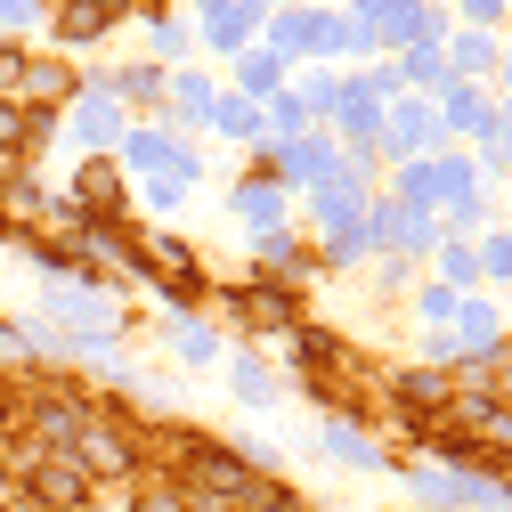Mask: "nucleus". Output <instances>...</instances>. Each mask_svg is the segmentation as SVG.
Segmentation results:
<instances>
[{"mask_svg":"<svg viewBox=\"0 0 512 512\" xmlns=\"http://www.w3.org/2000/svg\"><path fill=\"white\" fill-rule=\"evenodd\" d=\"M196 480H204L220 504H269V496H277L261 472H244L236 456H204V447H196Z\"/></svg>","mask_w":512,"mask_h":512,"instance_id":"f257e3e1","label":"nucleus"},{"mask_svg":"<svg viewBox=\"0 0 512 512\" xmlns=\"http://www.w3.org/2000/svg\"><path fill=\"white\" fill-rule=\"evenodd\" d=\"M74 456H82V472H131V439H122V431H106V423H82L74 431Z\"/></svg>","mask_w":512,"mask_h":512,"instance_id":"f03ea898","label":"nucleus"},{"mask_svg":"<svg viewBox=\"0 0 512 512\" xmlns=\"http://www.w3.org/2000/svg\"><path fill=\"white\" fill-rule=\"evenodd\" d=\"M139 261L171 285V293H196V261H187V252L171 244V236H139Z\"/></svg>","mask_w":512,"mask_h":512,"instance_id":"7ed1b4c3","label":"nucleus"},{"mask_svg":"<svg viewBox=\"0 0 512 512\" xmlns=\"http://www.w3.org/2000/svg\"><path fill=\"white\" fill-rule=\"evenodd\" d=\"M82 496H90V480H82L74 464H49V472H41V504H82Z\"/></svg>","mask_w":512,"mask_h":512,"instance_id":"20e7f679","label":"nucleus"},{"mask_svg":"<svg viewBox=\"0 0 512 512\" xmlns=\"http://www.w3.org/2000/svg\"><path fill=\"white\" fill-rule=\"evenodd\" d=\"M82 204L114 212V171H106V163H82Z\"/></svg>","mask_w":512,"mask_h":512,"instance_id":"39448f33","label":"nucleus"},{"mask_svg":"<svg viewBox=\"0 0 512 512\" xmlns=\"http://www.w3.org/2000/svg\"><path fill=\"white\" fill-rule=\"evenodd\" d=\"M244 309H252V317H261V326H285V317H293V293H252Z\"/></svg>","mask_w":512,"mask_h":512,"instance_id":"423d86ee","label":"nucleus"},{"mask_svg":"<svg viewBox=\"0 0 512 512\" xmlns=\"http://www.w3.org/2000/svg\"><path fill=\"white\" fill-rule=\"evenodd\" d=\"M25 131H33V122H25V114H17V106H0V147H17V139H25Z\"/></svg>","mask_w":512,"mask_h":512,"instance_id":"0eeeda50","label":"nucleus"},{"mask_svg":"<svg viewBox=\"0 0 512 512\" xmlns=\"http://www.w3.org/2000/svg\"><path fill=\"white\" fill-rule=\"evenodd\" d=\"M139 512H179V496H139Z\"/></svg>","mask_w":512,"mask_h":512,"instance_id":"6e6552de","label":"nucleus"},{"mask_svg":"<svg viewBox=\"0 0 512 512\" xmlns=\"http://www.w3.org/2000/svg\"><path fill=\"white\" fill-rule=\"evenodd\" d=\"M9 512H49V504H41V496H17V504H9Z\"/></svg>","mask_w":512,"mask_h":512,"instance_id":"1a4fd4ad","label":"nucleus"},{"mask_svg":"<svg viewBox=\"0 0 512 512\" xmlns=\"http://www.w3.org/2000/svg\"><path fill=\"white\" fill-rule=\"evenodd\" d=\"M90 9H98V17H114V9H122V0H90Z\"/></svg>","mask_w":512,"mask_h":512,"instance_id":"9d476101","label":"nucleus"},{"mask_svg":"<svg viewBox=\"0 0 512 512\" xmlns=\"http://www.w3.org/2000/svg\"><path fill=\"white\" fill-rule=\"evenodd\" d=\"M0 350H17V334H9V326H0Z\"/></svg>","mask_w":512,"mask_h":512,"instance_id":"9b49d317","label":"nucleus"}]
</instances>
